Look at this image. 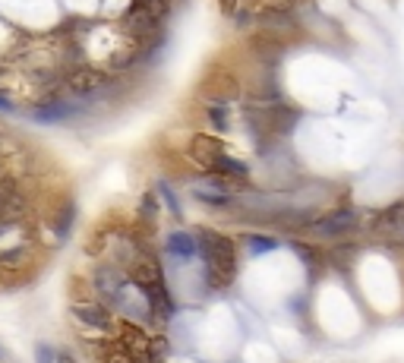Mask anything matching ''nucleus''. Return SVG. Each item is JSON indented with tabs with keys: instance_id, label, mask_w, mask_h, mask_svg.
I'll return each instance as SVG.
<instances>
[{
	"instance_id": "nucleus-1",
	"label": "nucleus",
	"mask_w": 404,
	"mask_h": 363,
	"mask_svg": "<svg viewBox=\"0 0 404 363\" xmlns=\"http://www.w3.org/2000/svg\"><path fill=\"white\" fill-rule=\"evenodd\" d=\"M199 256H202V282L209 291H228L237 278V244L228 234L212 228L199 230Z\"/></svg>"
},
{
	"instance_id": "nucleus-9",
	"label": "nucleus",
	"mask_w": 404,
	"mask_h": 363,
	"mask_svg": "<svg viewBox=\"0 0 404 363\" xmlns=\"http://www.w3.org/2000/svg\"><path fill=\"white\" fill-rule=\"evenodd\" d=\"M373 230H379V234H398V230H404V202H395L392 208L379 212L373 222Z\"/></svg>"
},
{
	"instance_id": "nucleus-15",
	"label": "nucleus",
	"mask_w": 404,
	"mask_h": 363,
	"mask_svg": "<svg viewBox=\"0 0 404 363\" xmlns=\"http://www.w3.org/2000/svg\"><path fill=\"white\" fill-rule=\"evenodd\" d=\"M196 199L205 202V206H228V202H231V196L218 193V190H196Z\"/></svg>"
},
{
	"instance_id": "nucleus-20",
	"label": "nucleus",
	"mask_w": 404,
	"mask_h": 363,
	"mask_svg": "<svg viewBox=\"0 0 404 363\" xmlns=\"http://www.w3.org/2000/svg\"><path fill=\"white\" fill-rule=\"evenodd\" d=\"M54 363H79V360H76V357L70 354V351H57V357H54Z\"/></svg>"
},
{
	"instance_id": "nucleus-6",
	"label": "nucleus",
	"mask_w": 404,
	"mask_h": 363,
	"mask_svg": "<svg viewBox=\"0 0 404 363\" xmlns=\"http://www.w3.org/2000/svg\"><path fill=\"white\" fill-rule=\"evenodd\" d=\"M117 344L136 357V363L149 360V335L136 322H117Z\"/></svg>"
},
{
	"instance_id": "nucleus-5",
	"label": "nucleus",
	"mask_w": 404,
	"mask_h": 363,
	"mask_svg": "<svg viewBox=\"0 0 404 363\" xmlns=\"http://www.w3.org/2000/svg\"><path fill=\"white\" fill-rule=\"evenodd\" d=\"M225 155V142L215 139V136H205V133H196L190 139V158H193L199 168L212 170L218 164V158Z\"/></svg>"
},
{
	"instance_id": "nucleus-10",
	"label": "nucleus",
	"mask_w": 404,
	"mask_h": 363,
	"mask_svg": "<svg viewBox=\"0 0 404 363\" xmlns=\"http://www.w3.org/2000/svg\"><path fill=\"white\" fill-rule=\"evenodd\" d=\"M73 218H76V202L73 199H63L60 202L57 212H51V230L57 234V237H67L70 228H73Z\"/></svg>"
},
{
	"instance_id": "nucleus-19",
	"label": "nucleus",
	"mask_w": 404,
	"mask_h": 363,
	"mask_svg": "<svg viewBox=\"0 0 404 363\" xmlns=\"http://www.w3.org/2000/svg\"><path fill=\"white\" fill-rule=\"evenodd\" d=\"M218 10H221L225 16H234L237 13V0H218Z\"/></svg>"
},
{
	"instance_id": "nucleus-8",
	"label": "nucleus",
	"mask_w": 404,
	"mask_h": 363,
	"mask_svg": "<svg viewBox=\"0 0 404 363\" xmlns=\"http://www.w3.org/2000/svg\"><path fill=\"white\" fill-rule=\"evenodd\" d=\"M165 246L171 256H177V259H193V256H199V240H196L193 234H187V230H171Z\"/></svg>"
},
{
	"instance_id": "nucleus-11",
	"label": "nucleus",
	"mask_w": 404,
	"mask_h": 363,
	"mask_svg": "<svg viewBox=\"0 0 404 363\" xmlns=\"http://www.w3.org/2000/svg\"><path fill=\"white\" fill-rule=\"evenodd\" d=\"M98 348H101V351H95L98 363H136V357L120 348L117 341H108V344H98Z\"/></svg>"
},
{
	"instance_id": "nucleus-13",
	"label": "nucleus",
	"mask_w": 404,
	"mask_h": 363,
	"mask_svg": "<svg viewBox=\"0 0 404 363\" xmlns=\"http://www.w3.org/2000/svg\"><path fill=\"white\" fill-rule=\"evenodd\" d=\"M212 170H218V174H228V177H237V180H247V174H250L247 164L237 161V158H231L228 152H225L221 158H218V164H215Z\"/></svg>"
},
{
	"instance_id": "nucleus-18",
	"label": "nucleus",
	"mask_w": 404,
	"mask_h": 363,
	"mask_svg": "<svg viewBox=\"0 0 404 363\" xmlns=\"http://www.w3.org/2000/svg\"><path fill=\"white\" fill-rule=\"evenodd\" d=\"M57 351H51V344H35V363H54Z\"/></svg>"
},
{
	"instance_id": "nucleus-17",
	"label": "nucleus",
	"mask_w": 404,
	"mask_h": 363,
	"mask_svg": "<svg viewBox=\"0 0 404 363\" xmlns=\"http://www.w3.org/2000/svg\"><path fill=\"white\" fill-rule=\"evenodd\" d=\"M297 253H300V259L307 262L310 268H319V266H322V256H319V253H316L310 244H297Z\"/></svg>"
},
{
	"instance_id": "nucleus-12",
	"label": "nucleus",
	"mask_w": 404,
	"mask_h": 363,
	"mask_svg": "<svg viewBox=\"0 0 404 363\" xmlns=\"http://www.w3.org/2000/svg\"><path fill=\"white\" fill-rule=\"evenodd\" d=\"M297 0H253V13L256 16H281L294 7Z\"/></svg>"
},
{
	"instance_id": "nucleus-3",
	"label": "nucleus",
	"mask_w": 404,
	"mask_h": 363,
	"mask_svg": "<svg viewBox=\"0 0 404 363\" xmlns=\"http://www.w3.org/2000/svg\"><path fill=\"white\" fill-rule=\"evenodd\" d=\"M108 82V73L105 70H95V67H73L67 73V89L73 92V95H95V92H101V86Z\"/></svg>"
},
{
	"instance_id": "nucleus-2",
	"label": "nucleus",
	"mask_w": 404,
	"mask_h": 363,
	"mask_svg": "<svg viewBox=\"0 0 404 363\" xmlns=\"http://www.w3.org/2000/svg\"><path fill=\"white\" fill-rule=\"evenodd\" d=\"M199 92H202V98H209V101L228 104V101H234V98L240 95V82L234 79L228 70H209L205 79L199 82Z\"/></svg>"
},
{
	"instance_id": "nucleus-14",
	"label": "nucleus",
	"mask_w": 404,
	"mask_h": 363,
	"mask_svg": "<svg viewBox=\"0 0 404 363\" xmlns=\"http://www.w3.org/2000/svg\"><path fill=\"white\" fill-rule=\"evenodd\" d=\"M247 246H250V253H253V256H259V253L275 250L278 240H275V237H265V234H250V237H247Z\"/></svg>"
},
{
	"instance_id": "nucleus-16",
	"label": "nucleus",
	"mask_w": 404,
	"mask_h": 363,
	"mask_svg": "<svg viewBox=\"0 0 404 363\" xmlns=\"http://www.w3.org/2000/svg\"><path fill=\"white\" fill-rule=\"evenodd\" d=\"M209 120H212V126H218V130H228V104H221V101H215L209 108Z\"/></svg>"
},
{
	"instance_id": "nucleus-4",
	"label": "nucleus",
	"mask_w": 404,
	"mask_h": 363,
	"mask_svg": "<svg viewBox=\"0 0 404 363\" xmlns=\"http://www.w3.org/2000/svg\"><path fill=\"white\" fill-rule=\"evenodd\" d=\"M73 319H79L83 326L89 328H101V332H111V328H117V319H114L111 306L98 304V300H89V304H73Z\"/></svg>"
},
{
	"instance_id": "nucleus-7",
	"label": "nucleus",
	"mask_w": 404,
	"mask_h": 363,
	"mask_svg": "<svg viewBox=\"0 0 404 363\" xmlns=\"http://www.w3.org/2000/svg\"><path fill=\"white\" fill-rule=\"evenodd\" d=\"M357 218L360 215L354 212V208H338V212L325 215L322 222H316V234H322V237H341V234H351V230L360 228Z\"/></svg>"
}]
</instances>
